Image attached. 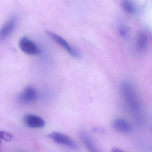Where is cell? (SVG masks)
<instances>
[{
	"label": "cell",
	"mask_w": 152,
	"mask_h": 152,
	"mask_svg": "<svg viewBox=\"0 0 152 152\" xmlns=\"http://www.w3.org/2000/svg\"><path fill=\"white\" fill-rule=\"evenodd\" d=\"M121 91L129 106L132 110H137L139 108V101L134 86L129 82H123Z\"/></svg>",
	"instance_id": "obj_1"
},
{
	"label": "cell",
	"mask_w": 152,
	"mask_h": 152,
	"mask_svg": "<svg viewBox=\"0 0 152 152\" xmlns=\"http://www.w3.org/2000/svg\"><path fill=\"white\" fill-rule=\"evenodd\" d=\"M46 34L53 41L65 49L72 57L76 58H80V54L79 52L71 46L68 42L62 37L51 31H46Z\"/></svg>",
	"instance_id": "obj_2"
},
{
	"label": "cell",
	"mask_w": 152,
	"mask_h": 152,
	"mask_svg": "<svg viewBox=\"0 0 152 152\" xmlns=\"http://www.w3.org/2000/svg\"><path fill=\"white\" fill-rule=\"evenodd\" d=\"M47 137L51 139L54 142L67 146L70 149L76 150L79 145L70 137L59 132H54L49 134Z\"/></svg>",
	"instance_id": "obj_3"
},
{
	"label": "cell",
	"mask_w": 152,
	"mask_h": 152,
	"mask_svg": "<svg viewBox=\"0 0 152 152\" xmlns=\"http://www.w3.org/2000/svg\"><path fill=\"white\" fill-rule=\"evenodd\" d=\"M38 93L35 88L29 86L19 94L18 101L20 103L29 104L34 103L38 98Z\"/></svg>",
	"instance_id": "obj_4"
},
{
	"label": "cell",
	"mask_w": 152,
	"mask_h": 152,
	"mask_svg": "<svg viewBox=\"0 0 152 152\" xmlns=\"http://www.w3.org/2000/svg\"><path fill=\"white\" fill-rule=\"evenodd\" d=\"M19 46L22 51L29 55H37L41 53L39 47L34 42L26 37H23L20 39Z\"/></svg>",
	"instance_id": "obj_5"
},
{
	"label": "cell",
	"mask_w": 152,
	"mask_h": 152,
	"mask_svg": "<svg viewBox=\"0 0 152 152\" xmlns=\"http://www.w3.org/2000/svg\"><path fill=\"white\" fill-rule=\"evenodd\" d=\"M17 24V18L15 16L11 17L0 29V41L7 39L14 31Z\"/></svg>",
	"instance_id": "obj_6"
},
{
	"label": "cell",
	"mask_w": 152,
	"mask_h": 152,
	"mask_svg": "<svg viewBox=\"0 0 152 152\" xmlns=\"http://www.w3.org/2000/svg\"><path fill=\"white\" fill-rule=\"evenodd\" d=\"M24 121L31 128H41L45 126V121L39 116L33 114H26L24 117Z\"/></svg>",
	"instance_id": "obj_7"
},
{
	"label": "cell",
	"mask_w": 152,
	"mask_h": 152,
	"mask_svg": "<svg viewBox=\"0 0 152 152\" xmlns=\"http://www.w3.org/2000/svg\"><path fill=\"white\" fill-rule=\"evenodd\" d=\"M112 126L113 129L122 134H127L131 132L130 124L122 119H116L112 121Z\"/></svg>",
	"instance_id": "obj_8"
},
{
	"label": "cell",
	"mask_w": 152,
	"mask_h": 152,
	"mask_svg": "<svg viewBox=\"0 0 152 152\" xmlns=\"http://www.w3.org/2000/svg\"><path fill=\"white\" fill-rule=\"evenodd\" d=\"M79 136L80 140L89 152H101L91 139L89 134L84 131H80Z\"/></svg>",
	"instance_id": "obj_9"
},
{
	"label": "cell",
	"mask_w": 152,
	"mask_h": 152,
	"mask_svg": "<svg viewBox=\"0 0 152 152\" xmlns=\"http://www.w3.org/2000/svg\"><path fill=\"white\" fill-rule=\"evenodd\" d=\"M120 5L123 10L130 14H135L137 11L136 5L133 0H120Z\"/></svg>",
	"instance_id": "obj_10"
},
{
	"label": "cell",
	"mask_w": 152,
	"mask_h": 152,
	"mask_svg": "<svg viewBox=\"0 0 152 152\" xmlns=\"http://www.w3.org/2000/svg\"><path fill=\"white\" fill-rule=\"evenodd\" d=\"M148 37L144 32H141L137 37V46L140 50H143L146 48L148 44Z\"/></svg>",
	"instance_id": "obj_11"
},
{
	"label": "cell",
	"mask_w": 152,
	"mask_h": 152,
	"mask_svg": "<svg viewBox=\"0 0 152 152\" xmlns=\"http://www.w3.org/2000/svg\"><path fill=\"white\" fill-rule=\"evenodd\" d=\"M118 31L120 34L123 38H128L130 36V29L126 25H120L119 27Z\"/></svg>",
	"instance_id": "obj_12"
},
{
	"label": "cell",
	"mask_w": 152,
	"mask_h": 152,
	"mask_svg": "<svg viewBox=\"0 0 152 152\" xmlns=\"http://www.w3.org/2000/svg\"><path fill=\"white\" fill-rule=\"evenodd\" d=\"M0 137L1 139L6 142H9L12 138V136L11 134L5 131H0Z\"/></svg>",
	"instance_id": "obj_13"
},
{
	"label": "cell",
	"mask_w": 152,
	"mask_h": 152,
	"mask_svg": "<svg viewBox=\"0 0 152 152\" xmlns=\"http://www.w3.org/2000/svg\"><path fill=\"white\" fill-rule=\"evenodd\" d=\"M92 131L94 133H96V134H103L104 133V130L102 128L99 127H95L92 129Z\"/></svg>",
	"instance_id": "obj_14"
},
{
	"label": "cell",
	"mask_w": 152,
	"mask_h": 152,
	"mask_svg": "<svg viewBox=\"0 0 152 152\" xmlns=\"http://www.w3.org/2000/svg\"><path fill=\"white\" fill-rule=\"evenodd\" d=\"M110 152H125L124 151L119 149V148H117V147H114L112 148L111 151Z\"/></svg>",
	"instance_id": "obj_15"
},
{
	"label": "cell",
	"mask_w": 152,
	"mask_h": 152,
	"mask_svg": "<svg viewBox=\"0 0 152 152\" xmlns=\"http://www.w3.org/2000/svg\"><path fill=\"white\" fill-rule=\"evenodd\" d=\"M1 137H0V145H1Z\"/></svg>",
	"instance_id": "obj_16"
}]
</instances>
